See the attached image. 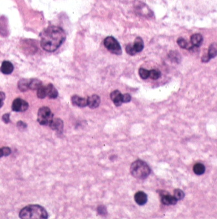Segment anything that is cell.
Returning <instances> with one entry per match:
<instances>
[{"label": "cell", "instance_id": "obj_1", "mask_svg": "<svg viewBox=\"0 0 217 219\" xmlns=\"http://www.w3.org/2000/svg\"><path fill=\"white\" fill-rule=\"evenodd\" d=\"M65 38V32L62 28L49 27L41 33V46L45 51L54 52L62 45Z\"/></svg>", "mask_w": 217, "mask_h": 219}, {"label": "cell", "instance_id": "obj_2", "mask_svg": "<svg viewBox=\"0 0 217 219\" xmlns=\"http://www.w3.org/2000/svg\"><path fill=\"white\" fill-rule=\"evenodd\" d=\"M20 217L22 219H45L48 218V214L42 206L30 205L21 210Z\"/></svg>", "mask_w": 217, "mask_h": 219}, {"label": "cell", "instance_id": "obj_3", "mask_svg": "<svg viewBox=\"0 0 217 219\" xmlns=\"http://www.w3.org/2000/svg\"><path fill=\"white\" fill-rule=\"evenodd\" d=\"M130 172L134 177L138 179H145L150 175V168L146 162L136 160L132 163Z\"/></svg>", "mask_w": 217, "mask_h": 219}, {"label": "cell", "instance_id": "obj_4", "mask_svg": "<svg viewBox=\"0 0 217 219\" xmlns=\"http://www.w3.org/2000/svg\"><path fill=\"white\" fill-rule=\"evenodd\" d=\"M53 119V113L49 108L44 106L40 108L38 113V121L40 124L49 126Z\"/></svg>", "mask_w": 217, "mask_h": 219}, {"label": "cell", "instance_id": "obj_5", "mask_svg": "<svg viewBox=\"0 0 217 219\" xmlns=\"http://www.w3.org/2000/svg\"><path fill=\"white\" fill-rule=\"evenodd\" d=\"M104 43L107 49L112 54L116 55L122 54V51L121 46L118 41L112 36H108L106 38L104 41Z\"/></svg>", "mask_w": 217, "mask_h": 219}, {"label": "cell", "instance_id": "obj_6", "mask_svg": "<svg viewBox=\"0 0 217 219\" xmlns=\"http://www.w3.org/2000/svg\"><path fill=\"white\" fill-rule=\"evenodd\" d=\"M28 107L27 102L20 98L16 99L12 105V108L14 112H25L28 109Z\"/></svg>", "mask_w": 217, "mask_h": 219}, {"label": "cell", "instance_id": "obj_7", "mask_svg": "<svg viewBox=\"0 0 217 219\" xmlns=\"http://www.w3.org/2000/svg\"><path fill=\"white\" fill-rule=\"evenodd\" d=\"M50 127L53 130H55L58 133H62L63 129V121L59 119H53L51 123L50 124Z\"/></svg>", "mask_w": 217, "mask_h": 219}, {"label": "cell", "instance_id": "obj_8", "mask_svg": "<svg viewBox=\"0 0 217 219\" xmlns=\"http://www.w3.org/2000/svg\"><path fill=\"white\" fill-rule=\"evenodd\" d=\"M87 106L90 108H96L99 106L100 104V97L97 95H93L89 97L87 99Z\"/></svg>", "mask_w": 217, "mask_h": 219}, {"label": "cell", "instance_id": "obj_9", "mask_svg": "<svg viewBox=\"0 0 217 219\" xmlns=\"http://www.w3.org/2000/svg\"><path fill=\"white\" fill-rule=\"evenodd\" d=\"M111 99L116 106H121L123 103L122 94L119 90H114L111 94Z\"/></svg>", "mask_w": 217, "mask_h": 219}, {"label": "cell", "instance_id": "obj_10", "mask_svg": "<svg viewBox=\"0 0 217 219\" xmlns=\"http://www.w3.org/2000/svg\"><path fill=\"white\" fill-rule=\"evenodd\" d=\"M71 101L72 105L80 108H84L87 106V99L82 98V97H80L78 95L72 96L71 98Z\"/></svg>", "mask_w": 217, "mask_h": 219}, {"label": "cell", "instance_id": "obj_11", "mask_svg": "<svg viewBox=\"0 0 217 219\" xmlns=\"http://www.w3.org/2000/svg\"><path fill=\"white\" fill-rule=\"evenodd\" d=\"M135 202L139 205L143 206L146 204L147 201V195L146 193L143 191H138L135 195Z\"/></svg>", "mask_w": 217, "mask_h": 219}, {"label": "cell", "instance_id": "obj_12", "mask_svg": "<svg viewBox=\"0 0 217 219\" xmlns=\"http://www.w3.org/2000/svg\"><path fill=\"white\" fill-rule=\"evenodd\" d=\"M178 200L174 196L170 195H163L161 197V202L164 205H175L177 203Z\"/></svg>", "mask_w": 217, "mask_h": 219}, {"label": "cell", "instance_id": "obj_13", "mask_svg": "<svg viewBox=\"0 0 217 219\" xmlns=\"http://www.w3.org/2000/svg\"><path fill=\"white\" fill-rule=\"evenodd\" d=\"M203 42V37L200 34H195L191 37V43L195 47H199Z\"/></svg>", "mask_w": 217, "mask_h": 219}, {"label": "cell", "instance_id": "obj_14", "mask_svg": "<svg viewBox=\"0 0 217 219\" xmlns=\"http://www.w3.org/2000/svg\"><path fill=\"white\" fill-rule=\"evenodd\" d=\"M14 70V66L9 61H4L3 62L0 70L4 74H10L13 72Z\"/></svg>", "mask_w": 217, "mask_h": 219}, {"label": "cell", "instance_id": "obj_15", "mask_svg": "<svg viewBox=\"0 0 217 219\" xmlns=\"http://www.w3.org/2000/svg\"><path fill=\"white\" fill-rule=\"evenodd\" d=\"M47 96L51 99H56L58 95V92L56 88L52 84H49L46 87Z\"/></svg>", "mask_w": 217, "mask_h": 219}, {"label": "cell", "instance_id": "obj_16", "mask_svg": "<svg viewBox=\"0 0 217 219\" xmlns=\"http://www.w3.org/2000/svg\"><path fill=\"white\" fill-rule=\"evenodd\" d=\"M133 47L136 53L140 52L142 51L143 48L144 47V44H143V41L141 38L138 37L136 38L133 44Z\"/></svg>", "mask_w": 217, "mask_h": 219}, {"label": "cell", "instance_id": "obj_17", "mask_svg": "<svg viewBox=\"0 0 217 219\" xmlns=\"http://www.w3.org/2000/svg\"><path fill=\"white\" fill-rule=\"evenodd\" d=\"M192 170L196 175H202L206 172V167L202 163H196L194 165Z\"/></svg>", "mask_w": 217, "mask_h": 219}, {"label": "cell", "instance_id": "obj_18", "mask_svg": "<svg viewBox=\"0 0 217 219\" xmlns=\"http://www.w3.org/2000/svg\"><path fill=\"white\" fill-rule=\"evenodd\" d=\"M29 83L30 81L25 80V79H22L19 82H18V88L21 92H25L29 88Z\"/></svg>", "mask_w": 217, "mask_h": 219}, {"label": "cell", "instance_id": "obj_19", "mask_svg": "<svg viewBox=\"0 0 217 219\" xmlns=\"http://www.w3.org/2000/svg\"><path fill=\"white\" fill-rule=\"evenodd\" d=\"M41 86H42V83L40 80L38 79H32V80L30 81L29 83V88L35 90H38Z\"/></svg>", "mask_w": 217, "mask_h": 219}, {"label": "cell", "instance_id": "obj_20", "mask_svg": "<svg viewBox=\"0 0 217 219\" xmlns=\"http://www.w3.org/2000/svg\"><path fill=\"white\" fill-rule=\"evenodd\" d=\"M177 43L180 47L184 48V49L191 50V48L193 47V46H191L189 44V43L183 38H179L177 39Z\"/></svg>", "mask_w": 217, "mask_h": 219}, {"label": "cell", "instance_id": "obj_21", "mask_svg": "<svg viewBox=\"0 0 217 219\" xmlns=\"http://www.w3.org/2000/svg\"><path fill=\"white\" fill-rule=\"evenodd\" d=\"M169 57L170 59H171L173 61L176 63H180L181 60L180 55L178 54V52L175 51L170 52L169 54Z\"/></svg>", "mask_w": 217, "mask_h": 219}, {"label": "cell", "instance_id": "obj_22", "mask_svg": "<svg viewBox=\"0 0 217 219\" xmlns=\"http://www.w3.org/2000/svg\"><path fill=\"white\" fill-rule=\"evenodd\" d=\"M208 56L210 59L214 58L217 55V49L216 48L215 46V44L211 45V46L209 48L208 50V53H207Z\"/></svg>", "mask_w": 217, "mask_h": 219}, {"label": "cell", "instance_id": "obj_23", "mask_svg": "<svg viewBox=\"0 0 217 219\" xmlns=\"http://www.w3.org/2000/svg\"><path fill=\"white\" fill-rule=\"evenodd\" d=\"M37 95L38 97L40 99H44L45 97H47V90H46V87L44 86H41L38 90Z\"/></svg>", "mask_w": 217, "mask_h": 219}, {"label": "cell", "instance_id": "obj_24", "mask_svg": "<svg viewBox=\"0 0 217 219\" xmlns=\"http://www.w3.org/2000/svg\"><path fill=\"white\" fill-rule=\"evenodd\" d=\"M161 76V73L158 70H151L149 71V76L150 79H152L153 80H156L159 79Z\"/></svg>", "mask_w": 217, "mask_h": 219}, {"label": "cell", "instance_id": "obj_25", "mask_svg": "<svg viewBox=\"0 0 217 219\" xmlns=\"http://www.w3.org/2000/svg\"><path fill=\"white\" fill-rule=\"evenodd\" d=\"M174 197L178 200H182L185 197V193L182 190H181L180 189H177L174 191Z\"/></svg>", "mask_w": 217, "mask_h": 219}, {"label": "cell", "instance_id": "obj_26", "mask_svg": "<svg viewBox=\"0 0 217 219\" xmlns=\"http://www.w3.org/2000/svg\"><path fill=\"white\" fill-rule=\"evenodd\" d=\"M139 75L143 80H146L149 76V70H147L143 68L139 69Z\"/></svg>", "mask_w": 217, "mask_h": 219}, {"label": "cell", "instance_id": "obj_27", "mask_svg": "<svg viewBox=\"0 0 217 219\" xmlns=\"http://www.w3.org/2000/svg\"><path fill=\"white\" fill-rule=\"evenodd\" d=\"M125 50H126L127 53L131 55V56H134V55H135L136 54L135 48L133 47V45L132 44H129L128 46H126Z\"/></svg>", "mask_w": 217, "mask_h": 219}, {"label": "cell", "instance_id": "obj_28", "mask_svg": "<svg viewBox=\"0 0 217 219\" xmlns=\"http://www.w3.org/2000/svg\"><path fill=\"white\" fill-rule=\"evenodd\" d=\"M98 213L101 215H105L107 214V210L104 206H100L98 207Z\"/></svg>", "mask_w": 217, "mask_h": 219}, {"label": "cell", "instance_id": "obj_29", "mask_svg": "<svg viewBox=\"0 0 217 219\" xmlns=\"http://www.w3.org/2000/svg\"><path fill=\"white\" fill-rule=\"evenodd\" d=\"M131 100V97L129 94H122V101L123 102H129Z\"/></svg>", "mask_w": 217, "mask_h": 219}, {"label": "cell", "instance_id": "obj_30", "mask_svg": "<svg viewBox=\"0 0 217 219\" xmlns=\"http://www.w3.org/2000/svg\"><path fill=\"white\" fill-rule=\"evenodd\" d=\"M17 126L20 130H23L26 129L27 124L25 123H23V121H19V122H17Z\"/></svg>", "mask_w": 217, "mask_h": 219}, {"label": "cell", "instance_id": "obj_31", "mask_svg": "<svg viewBox=\"0 0 217 219\" xmlns=\"http://www.w3.org/2000/svg\"><path fill=\"white\" fill-rule=\"evenodd\" d=\"M2 150L3 155V156H8L11 153L10 149L9 148H8V147H4V148H2Z\"/></svg>", "mask_w": 217, "mask_h": 219}, {"label": "cell", "instance_id": "obj_32", "mask_svg": "<svg viewBox=\"0 0 217 219\" xmlns=\"http://www.w3.org/2000/svg\"><path fill=\"white\" fill-rule=\"evenodd\" d=\"M3 121L5 123H9L10 122V114L9 113H5L3 115L2 117Z\"/></svg>", "mask_w": 217, "mask_h": 219}, {"label": "cell", "instance_id": "obj_33", "mask_svg": "<svg viewBox=\"0 0 217 219\" xmlns=\"http://www.w3.org/2000/svg\"><path fill=\"white\" fill-rule=\"evenodd\" d=\"M210 59H211L209 58L208 55H204V56H203L202 57V61L204 62V63H207V62H208Z\"/></svg>", "mask_w": 217, "mask_h": 219}, {"label": "cell", "instance_id": "obj_34", "mask_svg": "<svg viewBox=\"0 0 217 219\" xmlns=\"http://www.w3.org/2000/svg\"><path fill=\"white\" fill-rule=\"evenodd\" d=\"M5 99V95L3 92H0V99H2L3 101H4V99Z\"/></svg>", "mask_w": 217, "mask_h": 219}, {"label": "cell", "instance_id": "obj_35", "mask_svg": "<svg viewBox=\"0 0 217 219\" xmlns=\"http://www.w3.org/2000/svg\"><path fill=\"white\" fill-rule=\"evenodd\" d=\"M3 105V101L2 100V99H0V108L2 107Z\"/></svg>", "mask_w": 217, "mask_h": 219}, {"label": "cell", "instance_id": "obj_36", "mask_svg": "<svg viewBox=\"0 0 217 219\" xmlns=\"http://www.w3.org/2000/svg\"><path fill=\"white\" fill-rule=\"evenodd\" d=\"M2 156H3V155L2 150V149H0V158H1Z\"/></svg>", "mask_w": 217, "mask_h": 219}]
</instances>
